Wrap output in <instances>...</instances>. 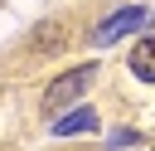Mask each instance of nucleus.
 Wrapping results in <instances>:
<instances>
[{
	"instance_id": "nucleus-2",
	"label": "nucleus",
	"mask_w": 155,
	"mask_h": 151,
	"mask_svg": "<svg viewBox=\"0 0 155 151\" xmlns=\"http://www.w3.org/2000/svg\"><path fill=\"white\" fill-rule=\"evenodd\" d=\"M140 24H145V10H140V5H126V10H116L111 19H102V24L92 29V44H111V39L140 29Z\"/></svg>"
},
{
	"instance_id": "nucleus-4",
	"label": "nucleus",
	"mask_w": 155,
	"mask_h": 151,
	"mask_svg": "<svg viewBox=\"0 0 155 151\" xmlns=\"http://www.w3.org/2000/svg\"><path fill=\"white\" fill-rule=\"evenodd\" d=\"M131 73H136V78H145V83H155V34H150V39H140V44L131 49Z\"/></svg>"
},
{
	"instance_id": "nucleus-1",
	"label": "nucleus",
	"mask_w": 155,
	"mask_h": 151,
	"mask_svg": "<svg viewBox=\"0 0 155 151\" xmlns=\"http://www.w3.org/2000/svg\"><path fill=\"white\" fill-rule=\"evenodd\" d=\"M92 78H97V63H78V68H68L63 78H53L48 83V93H44V117H58V112H68L87 88H92Z\"/></svg>"
},
{
	"instance_id": "nucleus-3",
	"label": "nucleus",
	"mask_w": 155,
	"mask_h": 151,
	"mask_svg": "<svg viewBox=\"0 0 155 151\" xmlns=\"http://www.w3.org/2000/svg\"><path fill=\"white\" fill-rule=\"evenodd\" d=\"M73 132H97V112L92 107H68L53 122V136H73Z\"/></svg>"
},
{
	"instance_id": "nucleus-5",
	"label": "nucleus",
	"mask_w": 155,
	"mask_h": 151,
	"mask_svg": "<svg viewBox=\"0 0 155 151\" xmlns=\"http://www.w3.org/2000/svg\"><path fill=\"white\" fill-rule=\"evenodd\" d=\"M150 151H155V146H150Z\"/></svg>"
}]
</instances>
